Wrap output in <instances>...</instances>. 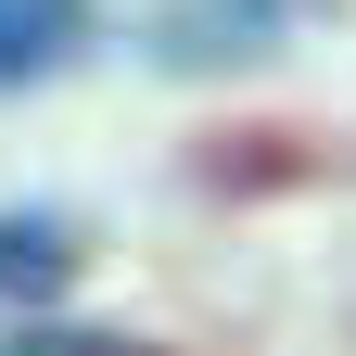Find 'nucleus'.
<instances>
[{"mask_svg": "<svg viewBox=\"0 0 356 356\" xmlns=\"http://www.w3.org/2000/svg\"><path fill=\"white\" fill-rule=\"evenodd\" d=\"M76 26H89V0H0V89L51 76L76 51Z\"/></svg>", "mask_w": 356, "mask_h": 356, "instance_id": "f257e3e1", "label": "nucleus"}, {"mask_svg": "<svg viewBox=\"0 0 356 356\" xmlns=\"http://www.w3.org/2000/svg\"><path fill=\"white\" fill-rule=\"evenodd\" d=\"M64 280V229L51 216H0V293H51Z\"/></svg>", "mask_w": 356, "mask_h": 356, "instance_id": "f03ea898", "label": "nucleus"}, {"mask_svg": "<svg viewBox=\"0 0 356 356\" xmlns=\"http://www.w3.org/2000/svg\"><path fill=\"white\" fill-rule=\"evenodd\" d=\"M0 356H153V343H127V331H26V343H0Z\"/></svg>", "mask_w": 356, "mask_h": 356, "instance_id": "7ed1b4c3", "label": "nucleus"}]
</instances>
